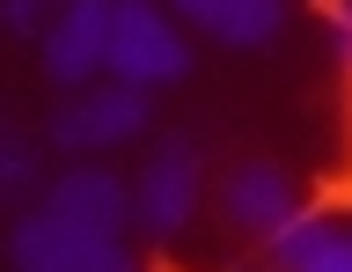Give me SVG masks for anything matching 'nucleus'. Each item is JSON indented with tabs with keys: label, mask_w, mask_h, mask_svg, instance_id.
I'll use <instances>...</instances> for the list:
<instances>
[{
	"label": "nucleus",
	"mask_w": 352,
	"mask_h": 272,
	"mask_svg": "<svg viewBox=\"0 0 352 272\" xmlns=\"http://www.w3.org/2000/svg\"><path fill=\"white\" fill-rule=\"evenodd\" d=\"M110 8H118V0H66L59 15L37 30V37H44V74H52L59 89H88V81L103 74Z\"/></svg>",
	"instance_id": "obj_5"
},
{
	"label": "nucleus",
	"mask_w": 352,
	"mask_h": 272,
	"mask_svg": "<svg viewBox=\"0 0 352 272\" xmlns=\"http://www.w3.org/2000/svg\"><path fill=\"white\" fill-rule=\"evenodd\" d=\"M44 213H59L74 228H96V236H125L132 221V184H118L110 169H66L59 184H44Z\"/></svg>",
	"instance_id": "obj_6"
},
{
	"label": "nucleus",
	"mask_w": 352,
	"mask_h": 272,
	"mask_svg": "<svg viewBox=\"0 0 352 272\" xmlns=\"http://www.w3.org/2000/svg\"><path fill=\"white\" fill-rule=\"evenodd\" d=\"M103 74L110 81H132V89H169V81L191 74V45L176 37V23L154 0H118V8H110Z\"/></svg>",
	"instance_id": "obj_1"
},
{
	"label": "nucleus",
	"mask_w": 352,
	"mask_h": 272,
	"mask_svg": "<svg viewBox=\"0 0 352 272\" xmlns=\"http://www.w3.org/2000/svg\"><path fill=\"white\" fill-rule=\"evenodd\" d=\"M30 184H37V140L0 118V206H15Z\"/></svg>",
	"instance_id": "obj_10"
},
{
	"label": "nucleus",
	"mask_w": 352,
	"mask_h": 272,
	"mask_svg": "<svg viewBox=\"0 0 352 272\" xmlns=\"http://www.w3.org/2000/svg\"><path fill=\"white\" fill-rule=\"evenodd\" d=\"M8 265L15 272H140V258L118 236L74 228V221H59V213L37 206V213H22L8 228Z\"/></svg>",
	"instance_id": "obj_2"
},
{
	"label": "nucleus",
	"mask_w": 352,
	"mask_h": 272,
	"mask_svg": "<svg viewBox=\"0 0 352 272\" xmlns=\"http://www.w3.org/2000/svg\"><path fill=\"white\" fill-rule=\"evenodd\" d=\"M198 213V147L191 140H154V155L132 177V221L147 236H176Z\"/></svg>",
	"instance_id": "obj_4"
},
{
	"label": "nucleus",
	"mask_w": 352,
	"mask_h": 272,
	"mask_svg": "<svg viewBox=\"0 0 352 272\" xmlns=\"http://www.w3.org/2000/svg\"><path fill=\"white\" fill-rule=\"evenodd\" d=\"M301 272H352V236H330V243H323V258H308Z\"/></svg>",
	"instance_id": "obj_12"
},
{
	"label": "nucleus",
	"mask_w": 352,
	"mask_h": 272,
	"mask_svg": "<svg viewBox=\"0 0 352 272\" xmlns=\"http://www.w3.org/2000/svg\"><path fill=\"white\" fill-rule=\"evenodd\" d=\"M147 125V89L132 81H88V89H66V103L52 111V140L74 147V155H96V147H118Z\"/></svg>",
	"instance_id": "obj_3"
},
{
	"label": "nucleus",
	"mask_w": 352,
	"mask_h": 272,
	"mask_svg": "<svg viewBox=\"0 0 352 272\" xmlns=\"http://www.w3.org/2000/svg\"><path fill=\"white\" fill-rule=\"evenodd\" d=\"M330 45H338V59L352 67V0H338V8H330Z\"/></svg>",
	"instance_id": "obj_13"
},
{
	"label": "nucleus",
	"mask_w": 352,
	"mask_h": 272,
	"mask_svg": "<svg viewBox=\"0 0 352 272\" xmlns=\"http://www.w3.org/2000/svg\"><path fill=\"white\" fill-rule=\"evenodd\" d=\"M59 8H66V0H0V23H8V30H44Z\"/></svg>",
	"instance_id": "obj_11"
},
{
	"label": "nucleus",
	"mask_w": 352,
	"mask_h": 272,
	"mask_svg": "<svg viewBox=\"0 0 352 272\" xmlns=\"http://www.w3.org/2000/svg\"><path fill=\"white\" fill-rule=\"evenodd\" d=\"M286 213H294V184H286V169L250 162V169H235V177H228V221H235V228L272 236Z\"/></svg>",
	"instance_id": "obj_8"
},
{
	"label": "nucleus",
	"mask_w": 352,
	"mask_h": 272,
	"mask_svg": "<svg viewBox=\"0 0 352 272\" xmlns=\"http://www.w3.org/2000/svg\"><path fill=\"white\" fill-rule=\"evenodd\" d=\"M176 15L220 45H272L286 23V0H176Z\"/></svg>",
	"instance_id": "obj_7"
},
{
	"label": "nucleus",
	"mask_w": 352,
	"mask_h": 272,
	"mask_svg": "<svg viewBox=\"0 0 352 272\" xmlns=\"http://www.w3.org/2000/svg\"><path fill=\"white\" fill-rule=\"evenodd\" d=\"M330 236H338V228H330L323 213H286V221L272 228V265H279V272H301L308 258H323Z\"/></svg>",
	"instance_id": "obj_9"
}]
</instances>
